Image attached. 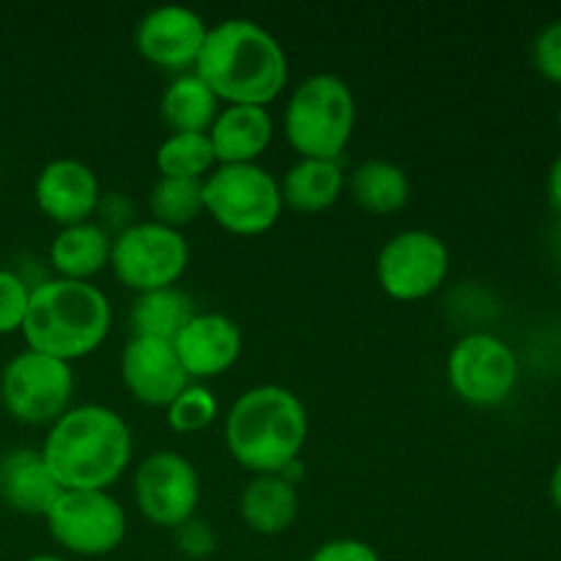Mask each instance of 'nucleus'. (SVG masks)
Segmentation results:
<instances>
[{
    "label": "nucleus",
    "instance_id": "f257e3e1",
    "mask_svg": "<svg viewBox=\"0 0 561 561\" xmlns=\"http://www.w3.org/2000/svg\"><path fill=\"white\" fill-rule=\"evenodd\" d=\"M38 453L60 491H110L129 469L135 442L118 411L85 403L49 425Z\"/></svg>",
    "mask_w": 561,
    "mask_h": 561
},
{
    "label": "nucleus",
    "instance_id": "f03ea898",
    "mask_svg": "<svg viewBox=\"0 0 561 561\" xmlns=\"http://www.w3.org/2000/svg\"><path fill=\"white\" fill-rule=\"evenodd\" d=\"M195 75L222 104L268 107L288 85V55L263 25L230 16L208 27Z\"/></svg>",
    "mask_w": 561,
    "mask_h": 561
},
{
    "label": "nucleus",
    "instance_id": "7ed1b4c3",
    "mask_svg": "<svg viewBox=\"0 0 561 561\" xmlns=\"http://www.w3.org/2000/svg\"><path fill=\"white\" fill-rule=\"evenodd\" d=\"M225 447L241 469L285 474L299 463L310 436V416L296 392L279 383H261L236 398L225 414Z\"/></svg>",
    "mask_w": 561,
    "mask_h": 561
},
{
    "label": "nucleus",
    "instance_id": "20e7f679",
    "mask_svg": "<svg viewBox=\"0 0 561 561\" xmlns=\"http://www.w3.org/2000/svg\"><path fill=\"white\" fill-rule=\"evenodd\" d=\"M110 329L113 305L99 285L60 277L33 285L22 337L36 354L71 365L102 348Z\"/></svg>",
    "mask_w": 561,
    "mask_h": 561
},
{
    "label": "nucleus",
    "instance_id": "39448f33",
    "mask_svg": "<svg viewBox=\"0 0 561 561\" xmlns=\"http://www.w3.org/2000/svg\"><path fill=\"white\" fill-rule=\"evenodd\" d=\"M356 129V99L337 75H312L283 110V135L299 159H340Z\"/></svg>",
    "mask_w": 561,
    "mask_h": 561
},
{
    "label": "nucleus",
    "instance_id": "423d86ee",
    "mask_svg": "<svg viewBox=\"0 0 561 561\" xmlns=\"http://www.w3.org/2000/svg\"><path fill=\"white\" fill-rule=\"evenodd\" d=\"M206 214L228 233L263 236L283 217L279 181L261 164H217L203 179Z\"/></svg>",
    "mask_w": 561,
    "mask_h": 561
},
{
    "label": "nucleus",
    "instance_id": "0eeeda50",
    "mask_svg": "<svg viewBox=\"0 0 561 561\" xmlns=\"http://www.w3.org/2000/svg\"><path fill=\"white\" fill-rule=\"evenodd\" d=\"M190 266V241L181 230L137 219L113 236L110 268L124 288L140 294L173 288Z\"/></svg>",
    "mask_w": 561,
    "mask_h": 561
},
{
    "label": "nucleus",
    "instance_id": "6e6552de",
    "mask_svg": "<svg viewBox=\"0 0 561 561\" xmlns=\"http://www.w3.org/2000/svg\"><path fill=\"white\" fill-rule=\"evenodd\" d=\"M447 381L455 398L474 409L507 403L520 381V359L513 345L493 332H469L447 356Z\"/></svg>",
    "mask_w": 561,
    "mask_h": 561
},
{
    "label": "nucleus",
    "instance_id": "1a4fd4ad",
    "mask_svg": "<svg viewBox=\"0 0 561 561\" xmlns=\"http://www.w3.org/2000/svg\"><path fill=\"white\" fill-rule=\"evenodd\" d=\"M75 370L53 356L22 351L0 373V403L20 425H53L71 409Z\"/></svg>",
    "mask_w": 561,
    "mask_h": 561
},
{
    "label": "nucleus",
    "instance_id": "9d476101",
    "mask_svg": "<svg viewBox=\"0 0 561 561\" xmlns=\"http://www.w3.org/2000/svg\"><path fill=\"white\" fill-rule=\"evenodd\" d=\"M49 537L71 557L99 559L126 540V510L110 491H64L47 515Z\"/></svg>",
    "mask_w": 561,
    "mask_h": 561
},
{
    "label": "nucleus",
    "instance_id": "9b49d317",
    "mask_svg": "<svg viewBox=\"0 0 561 561\" xmlns=\"http://www.w3.org/2000/svg\"><path fill=\"white\" fill-rule=\"evenodd\" d=\"M449 247L442 236L425 228H409L387 239L376 257V279L394 301L431 299L447 283Z\"/></svg>",
    "mask_w": 561,
    "mask_h": 561
},
{
    "label": "nucleus",
    "instance_id": "f8f14e48",
    "mask_svg": "<svg viewBox=\"0 0 561 561\" xmlns=\"http://www.w3.org/2000/svg\"><path fill=\"white\" fill-rule=\"evenodd\" d=\"M135 504L148 524L175 531L197 515L201 474L186 455L159 449L140 460L131 480Z\"/></svg>",
    "mask_w": 561,
    "mask_h": 561
},
{
    "label": "nucleus",
    "instance_id": "ddd939ff",
    "mask_svg": "<svg viewBox=\"0 0 561 561\" xmlns=\"http://www.w3.org/2000/svg\"><path fill=\"white\" fill-rule=\"evenodd\" d=\"M208 22L190 5H157L135 31V49L142 60L170 75L195 71L208 36Z\"/></svg>",
    "mask_w": 561,
    "mask_h": 561
},
{
    "label": "nucleus",
    "instance_id": "4468645a",
    "mask_svg": "<svg viewBox=\"0 0 561 561\" xmlns=\"http://www.w3.org/2000/svg\"><path fill=\"white\" fill-rule=\"evenodd\" d=\"M102 181L82 159L60 157L44 164L33 184L36 206L58 228L91 222L102 203Z\"/></svg>",
    "mask_w": 561,
    "mask_h": 561
},
{
    "label": "nucleus",
    "instance_id": "2eb2a0df",
    "mask_svg": "<svg viewBox=\"0 0 561 561\" xmlns=\"http://www.w3.org/2000/svg\"><path fill=\"white\" fill-rule=\"evenodd\" d=\"M121 378L131 398L151 409H168L192 383L173 343L151 337H131L126 343L121 354Z\"/></svg>",
    "mask_w": 561,
    "mask_h": 561
},
{
    "label": "nucleus",
    "instance_id": "dca6fc26",
    "mask_svg": "<svg viewBox=\"0 0 561 561\" xmlns=\"http://www.w3.org/2000/svg\"><path fill=\"white\" fill-rule=\"evenodd\" d=\"M173 348L190 381L206 383L236 367L244 351V337L233 318L222 312H195L175 334Z\"/></svg>",
    "mask_w": 561,
    "mask_h": 561
},
{
    "label": "nucleus",
    "instance_id": "f3484780",
    "mask_svg": "<svg viewBox=\"0 0 561 561\" xmlns=\"http://www.w3.org/2000/svg\"><path fill=\"white\" fill-rule=\"evenodd\" d=\"M208 140L217 164H257L274 140V115L255 104H222Z\"/></svg>",
    "mask_w": 561,
    "mask_h": 561
},
{
    "label": "nucleus",
    "instance_id": "a211bd4d",
    "mask_svg": "<svg viewBox=\"0 0 561 561\" xmlns=\"http://www.w3.org/2000/svg\"><path fill=\"white\" fill-rule=\"evenodd\" d=\"M60 485L36 449H11L0 458V499L20 515H47Z\"/></svg>",
    "mask_w": 561,
    "mask_h": 561
},
{
    "label": "nucleus",
    "instance_id": "6ab92c4d",
    "mask_svg": "<svg viewBox=\"0 0 561 561\" xmlns=\"http://www.w3.org/2000/svg\"><path fill=\"white\" fill-rule=\"evenodd\" d=\"M110 250H113V233L91 219V222L58 228L49 241L47 261L55 277L91 283L110 266Z\"/></svg>",
    "mask_w": 561,
    "mask_h": 561
},
{
    "label": "nucleus",
    "instance_id": "aec40b11",
    "mask_svg": "<svg viewBox=\"0 0 561 561\" xmlns=\"http://www.w3.org/2000/svg\"><path fill=\"white\" fill-rule=\"evenodd\" d=\"M299 491L283 474H257L247 482L239 499L241 520L255 535L274 537L288 531L299 518Z\"/></svg>",
    "mask_w": 561,
    "mask_h": 561
},
{
    "label": "nucleus",
    "instance_id": "412c9836",
    "mask_svg": "<svg viewBox=\"0 0 561 561\" xmlns=\"http://www.w3.org/2000/svg\"><path fill=\"white\" fill-rule=\"evenodd\" d=\"M283 203L299 214H321L345 192V170L340 159H296L279 181Z\"/></svg>",
    "mask_w": 561,
    "mask_h": 561
},
{
    "label": "nucleus",
    "instance_id": "4be33fe9",
    "mask_svg": "<svg viewBox=\"0 0 561 561\" xmlns=\"http://www.w3.org/2000/svg\"><path fill=\"white\" fill-rule=\"evenodd\" d=\"M351 197L362 211L373 217H389L409 206L411 201V181L400 164L389 159H367L356 164L345 179Z\"/></svg>",
    "mask_w": 561,
    "mask_h": 561
},
{
    "label": "nucleus",
    "instance_id": "5701e85b",
    "mask_svg": "<svg viewBox=\"0 0 561 561\" xmlns=\"http://www.w3.org/2000/svg\"><path fill=\"white\" fill-rule=\"evenodd\" d=\"M219 110H222V102L195 71L175 75L159 99V115L170 131L208 135Z\"/></svg>",
    "mask_w": 561,
    "mask_h": 561
},
{
    "label": "nucleus",
    "instance_id": "b1692460",
    "mask_svg": "<svg viewBox=\"0 0 561 561\" xmlns=\"http://www.w3.org/2000/svg\"><path fill=\"white\" fill-rule=\"evenodd\" d=\"M195 301L186 296L181 288H162L151 290V294H140L131 301L129 323L131 337H151V340H168L173 343L175 334L192 321L195 316Z\"/></svg>",
    "mask_w": 561,
    "mask_h": 561
},
{
    "label": "nucleus",
    "instance_id": "393cba45",
    "mask_svg": "<svg viewBox=\"0 0 561 561\" xmlns=\"http://www.w3.org/2000/svg\"><path fill=\"white\" fill-rule=\"evenodd\" d=\"M148 214H151V222H159L164 228H173L184 233L186 225H192L201 214H206L203 181L159 175L153 181L151 192H148Z\"/></svg>",
    "mask_w": 561,
    "mask_h": 561
},
{
    "label": "nucleus",
    "instance_id": "a878e982",
    "mask_svg": "<svg viewBox=\"0 0 561 561\" xmlns=\"http://www.w3.org/2000/svg\"><path fill=\"white\" fill-rule=\"evenodd\" d=\"M214 168H217V157H214L208 135L170 131L157 148V170L168 179L203 181Z\"/></svg>",
    "mask_w": 561,
    "mask_h": 561
},
{
    "label": "nucleus",
    "instance_id": "bb28decb",
    "mask_svg": "<svg viewBox=\"0 0 561 561\" xmlns=\"http://www.w3.org/2000/svg\"><path fill=\"white\" fill-rule=\"evenodd\" d=\"M219 416V403L214 398L211 389L206 383L192 381L173 403L164 409V420L173 433L181 436H190V433L206 431L208 425H214V420Z\"/></svg>",
    "mask_w": 561,
    "mask_h": 561
},
{
    "label": "nucleus",
    "instance_id": "cd10ccee",
    "mask_svg": "<svg viewBox=\"0 0 561 561\" xmlns=\"http://www.w3.org/2000/svg\"><path fill=\"white\" fill-rule=\"evenodd\" d=\"M33 285L11 268H0V337L22 332Z\"/></svg>",
    "mask_w": 561,
    "mask_h": 561
},
{
    "label": "nucleus",
    "instance_id": "c85d7f7f",
    "mask_svg": "<svg viewBox=\"0 0 561 561\" xmlns=\"http://www.w3.org/2000/svg\"><path fill=\"white\" fill-rule=\"evenodd\" d=\"M531 64L537 75L561 88V20L548 22L531 42Z\"/></svg>",
    "mask_w": 561,
    "mask_h": 561
},
{
    "label": "nucleus",
    "instance_id": "c756f323",
    "mask_svg": "<svg viewBox=\"0 0 561 561\" xmlns=\"http://www.w3.org/2000/svg\"><path fill=\"white\" fill-rule=\"evenodd\" d=\"M175 546L186 559H208L217 551V535H214L208 520L195 515V518L175 529Z\"/></svg>",
    "mask_w": 561,
    "mask_h": 561
},
{
    "label": "nucleus",
    "instance_id": "7c9ffc66",
    "mask_svg": "<svg viewBox=\"0 0 561 561\" xmlns=\"http://www.w3.org/2000/svg\"><path fill=\"white\" fill-rule=\"evenodd\" d=\"M310 561H383L376 548L356 537H337L316 548Z\"/></svg>",
    "mask_w": 561,
    "mask_h": 561
},
{
    "label": "nucleus",
    "instance_id": "2f4dec72",
    "mask_svg": "<svg viewBox=\"0 0 561 561\" xmlns=\"http://www.w3.org/2000/svg\"><path fill=\"white\" fill-rule=\"evenodd\" d=\"M99 217H102V228L107 230L115 228V233H121L124 228H129L131 222H137L135 211H131V201L124 195H102V203H99Z\"/></svg>",
    "mask_w": 561,
    "mask_h": 561
},
{
    "label": "nucleus",
    "instance_id": "473e14b6",
    "mask_svg": "<svg viewBox=\"0 0 561 561\" xmlns=\"http://www.w3.org/2000/svg\"><path fill=\"white\" fill-rule=\"evenodd\" d=\"M546 197H548V206L553 211L561 214V153L551 162L546 175Z\"/></svg>",
    "mask_w": 561,
    "mask_h": 561
},
{
    "label": "nucleus",
    "instance_id": "72a5a7b5",
    "mask_svg": "<svg viewBox=\"0 0 561 561\" xmlns=\"http://www.w3.org/2000/svg\"><path fill=\"white\" fill-rule=\"evenodd\" d=\"M548 496H551V504L561 513V458L557 460L551 471V480H548Z\"/></svg>",
    "mask_w": 561,
    "mask_h": 561
},
{
    "label": "nucleus",
    "instance_id": "f704fd0d",
    "mask_svg": "<svg viewBox=\"0 0 561 561\" xmlns=\"http://www.w3.org/2000/svg\"><path fill=\"white\" fill-rule=\"evenodd\" d=\"M25 561H69V559L55 557V553H38V557H31V559H25Z\"/></svg>",
    "mask_w": 561,
    "mask_h": 561
},
{
    "label": "nucleus",
    "instance_id": "c9c22d12",
    "mask_svg": "<svg viewBox=\"0 0 561 561\" xmlns=\"http://www.w3.org/2000/svg\"><path fill=\"white\" fill-rule=\"evenodd\" d=\"M557 126H559V135H561V104H559V113H557Z\"/></svg>",
    "mask_w": 561,
    "mask_h": 561
},
{
    "label": "nucleus",
    "instance_id": "e433bc0d",
    "mask_svg": "<svg viewBox=\"0 0 561 561\" xmlns=\"http://www.w3.org/2000/svg\"><path fill=\"white\" fill-rule=\"evenodd\" d=\"M305 561H310V559H305Z\"/></svg>",
    "mask_w": 561,
    "mask_h": 561
}]
</instances>
